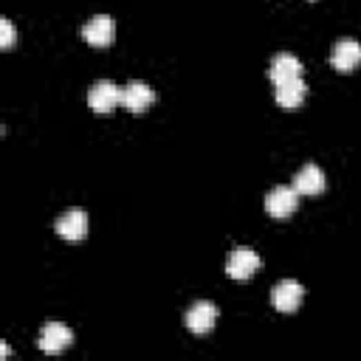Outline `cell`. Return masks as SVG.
I'll list each match as a JSON object with an SVG mask.
<instances>
[{"label":"cell","mask_w":361,"mask_h":361,"mask_svg":"<svg viewBox=\"0 0 361 361\" xmlns=\"http://www.w3.org/2000/svg\"><path fill=\"white\" fill-rule=\"evenodd\" d=\"M71 341H73V333H71L65 324H59V322H48V324L39 330L37 347H39L42 353L56 355V353H62L65 347H71Z\"/></svg>","instance_id":"obj_4"},{"label":"cell","mask_w":361,"mask_h":361,"mask_svg":"<svg viewBox=\"0 0 361 361\" xmlns=\"http://www.w3.org/2000/svg\"><path fill=\"white\" fill-rule=\"evenodd\" d=\"M330 65L338 71V73H350L361 65V42L355 39H338L333 45V54H330Z\"/></svg>","instance_id":"obj_5"},{"label":"cell","mask_w":361,"mask_h":361,"mask_svg":"<svg viewBox=\"0 0 361 361\" xmlns=\"http://www.w3.org/2000/svg\"><path fill=\"white\" fill-rule=\"evenodd\" d=\"M305 93H307V85L299 79H288V82H279L276 85V104L285 107V110H293L305 102Z\"/></svg>","instance_id":"obj_13"},{"label":"cell","mask_w":361,"mask_h":361,"mask_svg":"<svg viewBox=\"0 0 361 361\" xmlns=\"http://www.w3.org/2000/svg\"><path fill=\"white\" fill-rule=\"evenodd\" d=\"M113 34H116V25H113V20H110L107 14H96V17H90V20L82 25V37H85L90 45H96V48L110 45V42H113Z\"/></svg>","instance_id":"obj_9"},{"label":"cell","mask_w":361,"mask_h":361,"mask_svg":"<svg viewBox=\"0 0 361 361\" xmlns=\"http://www.w3.org/2000/svg\"><path fill=\"white\" fill-rule=\"evenodd\" d=\"M155 102V90L147 85V82H130L124 90H121V104L130 110V113H144L149 104Z\"/></svg>","instance_id":"obj_10"},{"label":"cell","mask_w":361,"mask_h":361,"mask_svg":"<svg viewBox=\"0 0 361 361\" xmlns=\"http://www.w3.org/2000/svg\"><path fill=\"white\" fill-rule=\"evenodd\" d=\"M121 90H124V87H118L116 82L99 79V82L90 87V93H87L90 110H93L96 116H110V113L121 104Z\"/></svg>","instance_id":"obj_1"},{"label":"cell","mask_w":361,"mask_h":361,"mask_svg":"<svg viewBox=\"0 0 361 361\" xmlns=\"http://www.w3.org/2000/svg\"><path fill=\"white\" fill-rule=\"evenodd\" d=\"M293 189L299 195H319V192H324V172L316 164H305L296 172V178H293Z\"/></svg>","instance_id":"obj_12"},{"label":"cell","mask_w":361,"mask_h":361,"mask_svg":"<svg viewBox=\"0 0 361 361\" xmlns=\"http://www.w3.org/2000/svg\"><path fill=\"white\" fill-rule=\"evenodd\" d=\"M56 234L68 243H79L87 237V214L82 209H68L59 220H56Z\"/></svg>","instance_id":"obj_6"},{"label":"cell","mask_w":361,"mask_h":361,"mask_svg":"<svg viewBox=\"0 0 361 361\" xmlns=\"http://www.w3.org/2000/svg\"><path fill=\"white\" fill-rule=\"evenodd\" d=\"M259 265H262L259 254H257L254 248H245V245H240V248H234V251L228 254V262H226V274H228L231 279H251V276L259 271Z\"/></svg>","instance_id":"obj_3"},{"label":"cell","mask_w":361,"mask_h":361,"mask_svg":"<svg viewBox=\"0 0 361 361\" xmlns=\"http://www.w3.org/2000/svg\"><path fill=\"white\" fill-rule=\"evenodd\" d=\"M14 45V25L8 20H0V48L8 51Z\"/></svg>","instance_id":"obj_14"},{"label":"cell","mask_w":361,"mask_h":361,"mask_svg":"<svg viewBox=\"0 0 361 361\" xmlns=\"http://www.w3.org/2000/svg\"><path fill=\"white\" fill-rule=\"evenodd\" d=\"M302 296H305V288L293 279H282L274 290H271V302L279 313H293L299 305H302Z\"/></svg>","instance_id":"obj_7"},{"label":"cell","mask_w":361,"mask_h":361,"mask_svg":"<svg viewBox=\"0 0 361 361\" xmlns=\"http://www.w3.org/2000/svg\"><path fill=\"white\" fill-rule=\"evenodd\" d=\"M217 322V307L212 302H195L189 310H186V327L195 333V336H206Z\"/></svg>","instance_id":"obj_8"},{"label":"cell","mask_w":361,"mask_h":361,"mask_svg":"<svg viewBox=\"0 0 361 361\" xmlns=\"http://www.w3.org/2000/svg\"><path fill=\"white\" fill-rule=\"evenodd\" d=\"M299 206V192L293 186H274L268 195H265V212L276 220H285L296 212Z\"/></svg>","instance_id":"obj_2"},{"label":"cell","mask_w":361,"mask_h":361,"mask_svg":"<svg viewBox=\"0 0 361 361\" xmlns=\"http://www.w3.org/2000/svg\"><path fill=\"white\" fill-rule=\"evenodd\" d=\"M268 76H271L274 85L288 82V79H299L302 76V62L293 54H276L268 65Z\"/></svg>","instance_id":"obj_11"}]
</instances>
